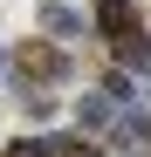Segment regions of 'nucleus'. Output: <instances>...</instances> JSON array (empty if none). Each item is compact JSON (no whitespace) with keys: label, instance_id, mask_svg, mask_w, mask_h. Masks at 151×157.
<instances>
[{"label":"nucleus","instance_id":"6","mask_svg":"<svg viewBox=\"0 0 151 157\" xmlns=\"http://www.w3.org/2000/svg\"><path fill=\"white\" fill-rule=\"evenodd\" d=\"M0 68H7V62H0Z\"/></svg>","mask_w":151,"mask_h":157},{"label":"nucleus","instance_id":"5","mask_svg":"<svg viewBox=\"0 0 151 157\" xmlns=\"http://www.w3.org/2000/svg\"><path fill=\"white\" fill-rule=\"evenodd\" d=\"M0 157H62V150H55V137H14Z\"/></svg>","mask_w":151,"mask_h":157},{"label":"nucleus","instance_id":"2","mask_svg":"<svg viewBox=\"0 0 151 157\" xmlns=\"http://www.w3.org/2000/svg\"><path fill=\"white\" fill-rule=\"evenodd\" d=\"M96 28H103L110 41L131 34V28H137V21H131V0H96Z\"/></svg>","mask_w":151,"mask_h":157},{"label":"nucleus","instance_id":"4","mask_svg":"<svg viewBox=\"0 0 151 157\" xmlns=\"http://www.w3.org/2000/svg\"><path fill=\"white\" fill-rule=\"evenodd\" d=\"M117 62H124V68H144V62H151V48H144V28L117 34Z\"/></svg>","mask_w":151,"mask_h":157},{"label":"nucleus","instance_id":"3","mask_svg":"<svg viewBox=\"0 0 151 157\" xmlns=\"http://www.w3.org/2000/svg\"><path fill=\"white\" fill-rule=\"evenodd\" d=\"M41 28L48 34H83V14H69L62 0H48V7H41Z\"/></svg>","mask_w":151,"mask_h":157},{"label":"nucleus","instance_id":"1","mask_svg":"<svg viewBox=\"0 0 151 157\" xmlns=\"http://www.w3.org/2000/svg\"><path fill=\"white\" fill-rule=\"evenodd\" d=\"M14 68H21V82H28V96H48V82L69 68V55H62V48H48V41H28V48L14 55Z\"/></svg>","mask_w":151,"mask_h":157}]
</instances>
